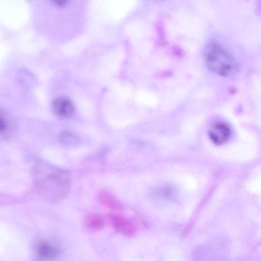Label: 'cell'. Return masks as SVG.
<instances>
[{"label":"cell","mask_w":261,"mask_h":261,"mask_svg":"<svg viewBox=\"0 0 261 261\" xmlns=\"http://www.w3.org/2000/svg\"><path fill=\"white\" fill-rule=\"evenodd\" d=\"M34 177L38 193L48 201L62 200L69 192L70 179L67 171L46 161L36 163Z\"/></svg>","instance_id":"obj_1"},{"label":"cell","mask_w":261,"mask_h":261,"mask_svg":"<svg viewBox=\"0 0 261 261\" xmlns=\"http://www.w3.org/2000/svg\"><path fill=\"white\" fill-rule=\"evenodd\" d=\"M98 198L103 205L112 210L120 211L122 209V204L108 191L99 192Z\"/></svg>","instance_id":"obj_7"},{"label":"cell","mask_w":261,"mask_h":261,"mask_svg":"<svg viewBox=\"0 0 261 261\" xmlns=\"http://www.w3.org/2000/svg\"><path fill=\"white\" fill-rule=\"evenodd\" d=\"M204 59L207 68L221 76H229L238 69V64L234 58L215 41H210L206 45Z\"/></svg>","instance_id":"obj_2"},{"label":"cell","mask_w":261,"mask_h":261,"mask_svg":"<svg viewBox=\"0 0 261 261\" xmlns=\"http://www.w3.org/2000/svg\"><path fill=\"white\" fill-rule=\"evenodd\" d=\"M108 217L111 226L116 231L127 237L135 235L136 228L130 220L115 214H110Z\"/></svg>","instance_id":"obj_4"},{"label":"cell","mask_w":261,"mask_h":261,"mask_svg":"<svg viewBox=\"0 0 261 261\" xmlns=\"http://www.w3.org/2000/svg\"><path fill=\"white\" fill-rule=\"evenodd\" d=\"M85 224L86 228L91 231H98L102 229L105 225L102 217L96 213L88 215L85 218Z\"/></svg>","instance_id":"obj_8"},{"label":"cell","mask_w":261,"mask_h":261,"mask_svg":"<svg viewBox=\"0 0 261 261\" xmlns=\"http://www.w3.org/2000/svg\"><path fill=\"white\" fill-rule=\"evenodd\" d=\"M51 108L55 115L62 118L71 116L74 111V107L71 101L63 97L55 99L51 103Z\"/></svg>","instance_id":"obj_5"},{"label":"cell","mask_w":261,"mask_h":261,"mask_svg":"<svg viewBox=\"0 0 261 261\" xmlns=\"http://www.w3.org/2000/svg\"><path fill=\"white\" fill-rule=\"evenodd\" d=\"M7 127V124L6 120L0 116V133L5 131Z\"/></svg>","instance_id":"obj_10"},{"label":"cell","mask_w":261,"mask_h":261,"mask_svg":"<svg viewBox=\"0 0 261 261\" xmlns=\"http://www.w3.org/2000/svg\"><path fill=\"white\" fill-rule=\"evenodd\" d=\"M59 141L65 145H73L77 144L80 139L76 135L70 132H64L60 134Z\"/></svg>","instance_id":"obj_9"},{"label":"cell","mask_w":261,"mask_h":261,"mask_svg":"<svg viewBox=\"0 0 261 261\" xmlns=\"http://www.w3.org/2000/svg\"><path fill=\"white\" fill-rule=\"evenodd\" d=\"M231 132L229 127L223 123H217L210 131L211 140L216 144L221 145L225 143L230 137Z\"/></svg>","instance_id":"obj_6"},{"label":"cell","mask_w":261,"mask_h":261,"mask_svg":"<svg viewBox=\"0 0 261 261\" xmlns=\"http://www.w3.org/2000/svg\"><path fill=\"white\" fill-rule=\"evenodd\" d=\"M34 254L37 261H54L59 256L60 250L51 242L41 240L35 245Z\"/></svg>","instance_id":"obj_3"}]
</instances>
